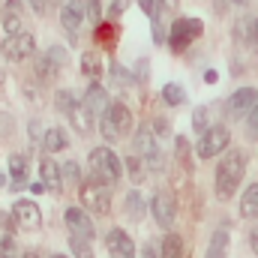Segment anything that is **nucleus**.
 <instances>
[{
    "label": "nucleus",
    "mask_w": 258,
    "mask_h": 258,
    "mask_svg": "<svg viewBox=\"0 0 258 258\" xmlns=\"http://www.w3.org/2000/svg\"><path fill=\"white\" fill-rule=\"evenodd\" d=\"M48 57H51L57 66H63L66 63V48H60V45H51V48H48Z\"/></svg>",
    "instance_id": "nucleus-36"
},
{
    "label": "nucleus",
    "mask_w": 258,
    "mask_h": 258,
    "mask_svg": "<svg viewBox=\"0 0 258 258\" xmlns=\"http://www.w3.org/2000/svg\"><path fill=\"white\" fill-rule=\"evenodd\" d=\"M87 165H90V177H96L108 186H114L123 177V162L117 159V153L111 147H93L87 156Z\"/></svg>",
    "instance_id": "nucleus-2"
},
{
    "label": "nucleus",
    "mask_w": 258,
    "mask_h": 258,
    "mask_svg": "<svg viewBox=\"0 0 258 258\" xmlns=\"http://www.w3.org/2000/svg\"><path fill=\"white\" fill-rule=\"evenodd\" d=\"M63 219H66V228H69V237L93 240L96 228H93V219H90V213H87V210H81V207H66Z\"/></svg>",
    "instance_id": "nucleus-11"
},
{
    "label": "nucleus",
    "mask_w": 258,
    "mask_h": 258,
    "mask_svg": "<svg viewBox=\"0 0 258 258\" xmlns=\"http://www.w3.org/2000/svg\"><path fill=\"white\" fill-rule=\"evenodd\" d=\"M231 3H237V6H243V3H246V0H231Z\"/></svg>",
    "instance_id": "nucleus-47"
},
{
    "label": "nucleus",
    "mask_w": 258,
    "mask_h": 258,
    "mask_svg": "<svg viewBox=\"0 0 258 258\" xmlns=\"http://www.w3.org/2000/svg\"><path fill=\"white\" fill-rule=\"evenodd\" d=\"M228 144H231V129L222 126V123H210V126L201 132V138H198V156L201 159H213V156H219V153H225L228 150Z\"/></svg>",
    "instance_id": "nucleus-5"
},
{
    "label": "nucleus",
    "mask_w": 258,
    "mask_h": 258,
    "mask_svg": "<svg viewBox=\"0 0 258 258\" xmlns=\"http://www.w3.org/2000/svg\"><path fill=\"white\" fill-rule=\"evenodd\" d=\"M42 147H45V153H60L69 147V135H66V129L60 126H48L45 129V135H42Z\"/></svg>",
    "instance_id": "nucleus-17"
},
{
    "label": "nucleus",
    "mask_w": 258,
    "mask_h": 258,
    "mask_svg": "<svg viewBox=\"0 0 258 258\" xmlns=\"http://www.w3.org/2000/svg\"><path fill=\"white\" fill-rule=\"evenodd\" d=\"M54 105H57V111H60V114H69V111L78 105V99H75V93H72V90H57V93H54Z\"/></svg>",
    "instance_id": "nucleus-28"
},
{
    "label": "nucleus",
    "mask_w": 258,
    "mask_h": 258,
    "mask_svg": "<svg viewBox=\"0 0 258 258\" xmlns=\"http://www.w3.org/2000/svg\"><path fill=\"white\" fill-rule=\"evenodd\" d=\"M9 177H12V189H21L27 183V156L24 153H12L9 156Z\"/></svg>",
    "instance_id": "nucleus-18"
},
{
    "label": "nucleus",
    "mask_w": 258,
    "mask_h": 258,
    "mask_svg": "<svg viewBox=\"0 0 258 258\" xmlns=\"http://www.w3.org/2000/svg\"><path fill=\"white\" fill-rule=\"evenodd\" d=\"M0 30H3L6 36L18 33V30H21V18H18V12H6V18L0 21Z\"/></svg>",
    "instance_id": "nucleus-29"
},
{
    "label": "nucleus",
    "mask_w": 258,
    "mask_h": 258,
    "mask_svg": "<svg viewBox=\"0 0 258 258\" xmlns=\"http://www.w3.org/2000/svg\"><path fill=\"white\" fill-rule=\"evenodd\" d=\"M0 258H18V249L12 243V237H3L0 240Z\"/></svg>",
    "instance_id": "nucleus-34"
},
{
    "label": "nucleus",
    "mask_w": 258,
    "mask_h": 258,
    "mask_svg": "<svg viewBox=\"0 0 258 258\" xmlns=\"http://www.w3.org/2000/svg\"><path fill=\"white\" fill-rule=\"evenodd\" d=\"M105 246H108L111 258H135V243L123 228H111L105 234Z\"/></svg>",
    "instance_id": "nucleus-14"
},
{
    "label": "nucleus",
    "mask_w": 258,
    "mask_h": 258,
    "mask_svg": "<svg viewBox=\"0 0 258 258\" xmlns=\"http://www.w3.org/2000/svg\"><path fill=\"white\" fill-rule=\"evenodd\" d=\"M69 120H72V123L78 126V132H90V129H93V117L87 114V108H84L81 102H78V105H75V108L69 111Z\"/></svg>",
    "instance_id": "nucleus-23"
},
{
    "label": "nucleus",
    "mask_w": 258,
    "mask_h": 258,
    "mask_svg": "<svg viewBox=\"0 0 258 258\" xmlns=\"http://www.w3.org/2000/svg\"><path fill=\"white\" fill-rule=\"evenodd\" d=\"M249 246H252V252L258 255V228H252V234H249Z\"/></svg>",
    "instance_id": "nucleus-44"
},
{
    "label": "nucleus",
    "mask_w": 258,
    "mask_h": 258,
    "mask_svg": "<svg viewBox=\"0 0 258 258\" xmlns=\"http://www.w3.org/2000/svg\"><path fill=\"white\" fill-rule=\"evenodd\" d=\"M126 210L132 219H141L144 216V210H147V201H144V195L138 192V189H132V192L126 195Z\"/></svg>",
    "instance_id": "nucleus-25"
},
{
    "label": "nucleus",
    "mask_w": 258,
    "mask_h": 258,
    "mask_svg": "<svg viewBox=\"0 0 258 258\" xmlns=\"http://www.w3.org/2000/svg\"><path fill=\"white\" fill-rule=\"evenodd\" d=\"M153 132H156V138L168 135V123H165V120H156V123H153Z\"/></svg>",
    "instance_id": "nucleus-41"
},
{
    "label": "nucleus",
    "mask_w": 258,
    "mask_h": 258,
    "mask_svg": "<svg viewBox=\"0 0 258 258\" xmlns=\"http://www.w3.org/2000/svg\"><path fill=\"white\" fill-rule=\"evenodd\" d=\"M12 222H15L18 228H24V231H36V228L42 225V210H39V204H36L33 198H18V201L12 204Z\"/></svg>",
    "instance_id": "nucleus-8"
},
{
    "label": "nucleus",
    "mask_w": 258,
    "mask_h": 258,
    "mask_svg": "<svg viewBox=\"0 0 258 258\" xmlns=\"http://www.w3.org/2000/svg\"><path fill=\"white\" fill-rule=\"evenodd\" d=\"M150 213H153L156 225L171 228V225H174V216H177V201H174V195L165 192V189H159V192L150 198Z\"/></svg>",
    "instance_id": "nucleus-10"
},
{
    "label": "nucleus",
    "mask_w": 258,
    "mask_h": 258,
    "mask_svg": "<svg viewBox=\"0 0 258 258\" xmlns=\"http://www.w3.org/2000/svg\"><path fill=\"white\" fill-rule=\"evenodd\" d=\"M144 168H147V165H144V159H141L138 153H132V156L123 159V177L132 180V183H141V180H144Z\"/></svg>",
    "instance_id": "nucleus-21"
},
{
    "label": "nucleus",
    "mask_w": 258,
    "mask_h": 258,
    "mask_svg": "<svg viewBox=\"0 0 258 258\" xmlns=\"http://www.w3.org/2000/svg\"><path fill=\"white\" fill-rule=\"evenodd\" d=\"M81 18H84V0H66L60 6V27L69 33V42H75Z\"/></svg>",
    "instance_id": "nucleus-13"
},
{
    "label": "nucleus",
    "mask_w": 258,
    "mask_h": 258,
    "mask_svg": "<svg viewBox=\"0 0 258 258\" xmlns=\"http://www.w3.org/2000/svg\"><path fill=\"white\" fill-rule=\"evenodd\" d=\"M162 99H165V105H183L186 102V93H183L180 84H165L162 87Z\"/></svg>",
    "instance_id": "nucleus-26"
},
{
    "label": "nucleus",
    "mask_w": 258,
    "mask_h": 258,
    "mask_svg": "<svg viewBox=\"0 0 258 258\" xmlns=\"http://www.w3.org/2000/svg\"><path fill=\"white\" fill-rule=\"evenodd\" d=\"M57 72H60V66L54 63L48 54H45V57H36V78H39L42 84H51V81H57Z\"/></svg>",
    "instance_id": "nucleus-22"
},
{
    "label": "nucleus",
    "mask_w": 258,
    "mask_h": 258,
    "mask_svg": "<svg viewBox=\"0 0 258 258\" xmlns=\"http://www.w3.org/2000/svg\"><path fill=\"white\" fill-rule=\"evenodd\" d=\"M60 171H63V180H69V183H81V168H78V162L69 159Z\"/></svg>",
    "instance_id": "nucleus-33"
},
{
    "label": "nucleus",
    "mask_w": 258,
    "mask_h": 258,
    "mask_svg": "<svg viewBox=\"0 0 258 258\" xmlns=\"http://www.w3.org/2000/svg\"><path fill=\"white\" fill-rule=\"evenodd\" d=\"M252 48H255V54H258V18H252Z\"/></svg>",
    "instance_id": "nucleus-42"
},
{
    "label": "nucleus",
    "mask_w": 258,
    "mask_h": 258,
    "mask_svg": "<svg viewBox=\"0 0 258 258\" xmlns=\"http://www.w3.org/2000/svg\"><path fill=\"white\" fill-rule=\"evenodd\" d=\"M84 18H87L90 24H99V18H102V3H99V0H84Z\"/></svg>",
    "instance_id": "nucleus-30"
},
{
    "label": "nucleus",
    "mask_w": 258,
    "mask_h": 258,
    "mask_svg": "<svg viewBox=\"0 0 258 258\" xmlns=\"http://www.w3.org/2000/svg\"><path fill=\"white\" fill-rule=\"evenodd\" d=\"M141 258H162V249H156V243H147L141 249Z\"/></svg>",
    "instance_id": "nucleus-39"
},
{
    "label": "nucleus",
    "mask_w": 258,
    "mask_h": 258,
    "mask_svg": "<svg viewBox=\"0 0 258 258\" xmlns=\"http://www.w3.org/2000/svg\"><path fill=\"white\" fill-rule=\"evenodd\" d=\"M18 258H39V252H33V249H27L24 255H18Z\"/></svg>",
    "instance_id": "nucleus-45"
},
{
    "label": "nucleus",
    "mask_w": 258,
    "mask_h": 258,
    "mask_svg": "<svg viewBox=\"0 0 258 258\" xmlns=\"http://www.w3.org/2000/svg\"><path fill=\"white\" fill-rule=\"evenodd\" d=\"M135 150H138V156L144 159V165L150 171H162L165 168V156H162V150L156 144V132L150 126H141L135 132Z\"/></svg>",
    "instance_id": "nucleus-6"
},
{
    "label": "nucleus",
    "mask_w": 258,
    "mask_h": 258,
    "mask_svg": "<svg viewBox=\"0 0 258 258\" xmlns=\"http://www.w3.org/2000/svg\"><path fill=\"white\" fill-rule=\"evenodd\" d=\"M255 102H258V90L255 87H240V90H234V93L228 96L225 111H228L231 117H246V114L255 108Z\"/></svg>",
    "instance_id": "nucleus-12"
},
{
    "label": "nucleus",
    "mask_w": 258,
    "mask_h": 258,
    "mask_svg": "<svg viewBox=\"0 0 258 258\" xmlns=\"http://www.w3.org/2000/svg\"><path fill=\"white\" fill-rule=\"evenodd\" d=\"M111 75H114V78H120V84H129V81H132V78L126 75V69H123V66H117V63H111Z\"/></svg>",
    "instance_id": "nucleus-38"
},
{
    "label": "nucleus",
    "mask_w": 258,
    "mask_h": 258,
    "mask_svg": "<svg viewBox=\"0 0 258 258\" xmlns=\"http://www.w3.org/2000/svg\"><path fill=\"white\" fill-rule=\"evenodd\" d=\"M81 105L87 108V114H90L93 120H96V117L105 111V105H108V93H105V87L99 84V78H96V81H93V84L84 90V99H81Z\"/></svg>",
    "instance_id": "nucleus-15"
},
{
    "label": "nucleus",
    "mask_w": 258,
    "mask_h": 258,
    "mask_svg": "<svg viewBox=\"0 0 258 258\" xmlns=\"http://www.w3.org/2000/svg\"><path fill=\"white\" fill-rule=\"evenodd\" d=\"M162 258H183V240L177 234H168L162 243Z\"/></svg>",
    "instance_id": "nucleus-27"
},
{
    "label": "nucleus",
    "mask_w": 258,
    "mask_h": 258,
    "mask_svg": "<svg viewBox=\"0 0 258 258\" xmlns=\"http://www.w3.org/2000/svg\"><path fill=\"white\" fill-rule=\"evenodd\" d=\"M72 249H75V258H93V249H90V240H81V237H69Z\"/></svg>",
    "instance_id": "nucleus-31"
},
{
    "label": "nucleus",
    "mask_w": 258,
    "mask_h": 258,
    "mask_svg": "<svg viewBox=\"0 0 258 258\" xmlns=\"http://www.w3.org/2000/svg\"><path fill=\"white\" fill-rule=\"evenodd\" d=\"M240 216L243 219H258V183H249L240 195Z\"/></svg>",
    "instance_id": "nucleus-20"
},
{
    "label": "nucleus",
    "mask_w": 258,
    "mask_h": 258,
    "mask_svg": "<svg viewBox=\"0 0 258 258\" xmlns=\"http://www.w3.org/2000/svg\"><path fill=\"white\" fill-rule=\"evenodd\" d=\"M48 258H66V255H48Z\"/></svg>",
    "instance_id": "nucleus-50"
},
{
    "label": "nucleus",
    "mask_w": 258,
    "mask_h": 258,
    "mask_svg": "<svg viewBox=\"0 0 258 258\" xmlns=\"http://www.w3.org/2000/svg\"><path fill=\"white\" fill-rule=\"evenodd\" d=\"M3 186H9V180H6V174H0V189H3Z\"/></svg>",
    "instance_id": "nucleus-46"
},
{
    "label": "nucleus",
    "mask_w": 258,
    "mask_h": 258,
    "mask_svg": "<svg viewBox=\"0 0 258 258\" xmlns=\"http://www.w3.org/2000/svg\"><path fill=\"white\" fill-rule=\"evenodd\" d=\"M81 72H84L87 78H93V81H96V78L102 75V60H99V57H96L93 51L81 54Z\"/></svg>",
    "instance_id": "nucleus-24"
},
{
    "label": "nucleus",
    "mask_w": 258,
    "mask_h": 258,
    "mask_svg": "<svg viewBox=\"0 0 258 258\" xmlns=\"http://www.w3.org/2000/svg\"><path fill=\"white\" fill-rule=\"evenodd\" d=\"M0 84H3V69H0Z\"/></svg>",
    "instance_id": "nucleus-48"
},
{
    "label": "nucleus",
    "mask_w": 258,
    "mask_h": 258,
    "mask_svg": "<svg viewBox=\"0 0 258 258\" xmlns=\"http://www.w3.org/2000/svg\"><path fill=\"white\" fill-rule=\"evenodd\" d=\"M246 174V153L243 150H225L219 165H216V177H213V186H216V195L225 201L237 192L240 180Z\"/></svg>",
    "instance_id": "nucleus-1"
},
{
    "label": "nucleus",
    "mask_w": 258,
    "mask_h": 258,
    "mask_svg": "<svg viewBox=\"0 0 258 258\" xmlns=\"http://www.w3.org/2000/svg\"><path fill=\"white\" fill-rule=\"evenodd\" d=\"M30 6H33V12H36V15H42V12H45V0H30Z\"/></svg>",
    "instance_id": "nucleus-43"
},
{
    "label": "nucleus",
    "mask_w": 258,
    "mask_h": 258,
    "mask_svg": "<svg viewBox=\"0 0 258 258\" xmlns=\"http://www.w3.org/2000/svg\"><path fill=\"white\" fill-rule=\"evenodd\" d=\"M192 126L198 129V132H204V129L210 126V123H207V108H195V114H192Z\"/></svg>",
    "instance_id": "nucleus-35"
},
{
    "label": "nucleus",
    "mask_w": 258,
    "mask_h": 258,
    "mask_svg": "<svg viewBox=\"0 0 258 258\" xmlns=\"http://www.w3.org/2000/svg\"><path fill=\"white\" fill-rule=\"evenodd\" d=\"M39 177H42V186L48 192H60L63 189V171L54 159H42L39 162Z\"/></svg>",
    "instance_id": "nucleus-16"
},
{
    "label": "nucleus",
    "mask_w": 258,
    "mask_h": 258,
    "mask_svg": "<svg viewBox=\"0 0 258 258\" xmlns=\"http://www.w3.org/2000/svg\"><path fill=\"white\" fill-rule=\"evenodd\" d=\"M33 51H36V39H33L30 30H18V33H12V36L3 39V54H6V60H12V63L33 57Z\"/></svg>",
    "instance_id": "nucleus-7"
},
{
    "label": "nucleus",
    "mask_w": 258,
    "mask_h": 258,
    "mask_svg": "<svg viewBox=\"0 0 258 258\" xmlns=\"http://www.w3.org/2000/svg\"><path fill=\"white\" fill-rule=\"evenodd\" d=\"M129 129H132V111L123 102H108L105 111L99 114V132H102V138L105 141H117V138L129 135Z\"/></svg>",
    "instance_id": "nucleus-3"
},
{
    "label": "nucleus",
    "mask_w": 258,
    "mask_h": 258,
    "mask_svg": "<svg viewBox=\"0 0 258 258\" xmlns=\"http://www.w3.org/2000/svg\"><path fill=\"white\" fill-rule=\"evenodd\" d=\"M129 6V0H114V3H111V9H108V15H111V18H117V15H123V9H126Z\"/></svg>",
    "instance_id": "nucleus-37"
},
{
    "label": "nucleus",
    "mask_w": 258,
    "mask_h": 258,
    "mask_svg": "<svg viewBox=\"0 0 258 258\" xmlns=\"http://www.w3.org/2000/svg\"><path fill=\"white\" fill-rule=\"evenodd\" d=\"M0 33H3V30H0ZM0 48H3V36H0Z\"/></svg>",
    "instance_id": "nucleus-49"
},
{
    "label": "nucleus",
    "mask_w": 258,
    "mask_h": 258,
    "mask_svg": "<svg viewBox=\"0 0 258 258\" xmlns=\"http://www.w3.org/2000/svg\"><path fill=\"white\" fill-rule=\"evenodd\" d=\"M225 252H228V225H219L213 231L210 243H207V255L204 258H225Z\"/></svg>",
    "instance_id": "nucleus-19"
},
{
    "label": "nucleus",
    "mask_w": 258,
    "mask_h": 258,
    "mask_svg": "<svg viewBox=\"0 0 258 258\" xmlns=\"http://www.w3.org/2000/svg\"><path fill=\"white\" fill-rule=\"evenodd\" d=\"M246 138L258 141V102H255V108L246 114Z\"/></svg>",
    "instance_id": "nucleus-32"
},
{
    "label": "nucleus",
    "mask_w": 258,
    "mask_h": 258,
    "mask_svg": "<svg viewBox=\"0 0 258 258\" xmlns=\"http://www.w3.org/2000/svg\"><path fill=\"white\" fill-rule=\"evenodd\" d=\"M21 9H24V0H6V12H18L21 15Z\"/></svg>",
    "instance_id": "nucleus-40"
},
{
    "label": "nucleus",
    "mask_w": 258,
    "mask_h": 258,
    "mask_svg": "<svg viewBox=\"0 0 258 258\" xmlns=\"http://www.w3.org/2000/svg\"><path fill=\"white\" fill-rule=\"evenodd\" d=\"M201 30H204V24H201L198 18H177V21L171 24V36H168V42H171L174 51H183L192 39L201 36Z\"/></svg>",
    "instance_id": "nucleus-9"
},
{
    "label": "nucleus",
    "mask_w": 258,
    "mask_h": 258,
    "mask_svg": "<svg viewBox=\"0 0 258 258\" xmlns=\"http://www.w3.org/2000/svg\"><path fill=\"white\" fill-rule=\"evenodd\" d=\"M81 201H84V210L105 216L111 210V186L96 177H87V180H81Z\"/></svg>",
    "instance_id": "nucleus-4"
}]
</instances>
